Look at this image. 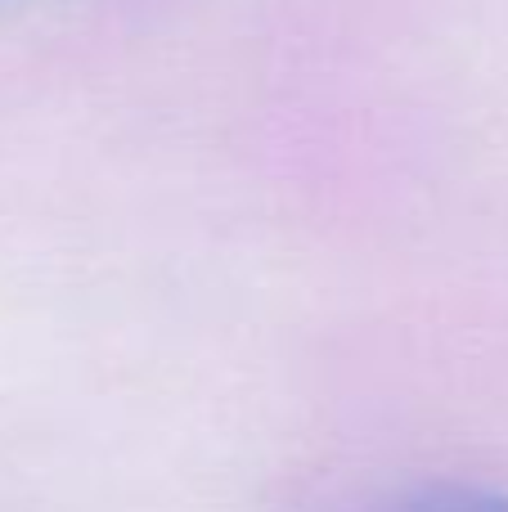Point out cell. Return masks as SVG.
Wrapping results in <instances>:
<instances>
[{"label":"cell","mask_w":508,"mask_h":512,"mask_svg":"<svg viewBox=\"0 0 508 512\" xmlns=\"http://www.w3.org/2000/svg\"><path fill=\"white\" fill-rule=\"evenodd\" d=\"M365 512H508V495L504 490L459 486V481H432V486L401 490V495Z\"/></svg>","instance_id":"6da1fadb"}]
</instances>
